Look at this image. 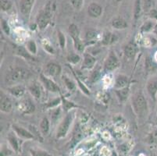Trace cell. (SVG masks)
<instances>
[{"label": "cell", "instance_id": "obj_12", "mask_svg": "<svg viewBox=\"0 0 157 156\" xmlns=\"http://www.w3.org/2000/svg\"><path fill=\"white\" fill-rule=\"evenodd\" d=\"M21 108L20 110H21L23 112V113L30 114L35 112V107L34 105V104L32 103V101L30 99H26L23 101L21 103Z\"/></svg>", "mask_w": 157, "mask_h": 156}, {"label": "cell", "instance_id": "obj_11", "mask_svg": "<svg viewBox=\"0 0 157 156\" xmlns=\"http://www.w3.org/2000/svg\"><path fill=\"white\" fill-rule=\"evenodd\" d=\"M147 91H148L151 98L154 101H155L157 94V77L151 80L150 81H148V84H147Z\"/></svg>", "mask_w": 157, "mask_h": 156}, {"label": "cell", "instance_id": "obj_38", "mask_svg": "<svg viewBox=\"0 0 157 156\" xmlns=\"http://www.w3.org/2000/svg\"><path fill=\"white\" fill-rule=\"evenodd\" d=\"M76 105H74L72 102H70V101H67V100H63V107L65 108L66 110L71 109L73 107H75Z\"/></svg>", "mask_w": 157, "mask_h": 156}, {"label": "cell", "instance_id": "obj_42", "mask_svg": "<svg viewBox=\"0 0 157 156\" xmlns=\"http://www.w3.org/2000/svg\"><path fill=\"white\" fill-rule=\"evenodd\" d=\"M44 46H45L44 48H45V49L46 50V51H48V52H50V53H53V49H52V47L48 45V44H45Z\"/></svg>", "mask_w": 157, "mask_h": 156}, {"label": "cell", "instance_id": "obj_9", "mask_svg": "<svg viewBox=\"0 0 157 156\" xmlns=\"http://www.w3.org/2000/svg\"><path fill=\"white\" fill-rule=\"evenodd\" d=\"M13 130L20 137H22V138H24V139L30 140L35 138V135L32 133L17 125H13Z\"/></svg>", "mask_w": 157, "mask_h": 156}, {"label": "cell", "instance_id": "obj_14", "mask_svg": "<svg viewBox=\"0 0 157 156\" xmlns=\"http://www.w3.org/2000/svg\"><path fill=\"white\" fill-rule=\"evenodd\" d=\"M102 7L97 3H92L88 6V13L91 17L93 18H97L102 14Z\"/></svg>", "mask_w": 157, "mask_h": 156}, {"label": "cell", "instance_id": "obj_40", "mask_svg": "<svg viewBox=\"0 0 157 156\" xmlns=\"http://www.w3.org/2000/svg\"><path fill=\"white\" fill-rule=\"evenodd\" d=\"M2 28L3 29V31H5V33L6 34H10V27L8 25V24L6 23V21H2Z\"/></svg>", "mask_w": 157, "mask_h": 156}, {"label": "cell", "instance_id": "obj_6", "mask_svg": "<svg viewBox=\"0 0 157 156\" xmlns=\"http://www.w3.org/2000/svg\"><path fill=\"white\" fill-rule=\"evenodd\" d=\"M51 17H52L51 13L48 10L41 13L37 18V24H38V28L40 29H44L46 28L48 24L50 23Z\"/></svg>", "mask_w": 157, "mask_h": 156}, {"label": "cell", "instance_id": "obj_15", "mask_svg": "<svg viewBox=\"0 0 157 156\" xmlns=\"http://www.w3.org/2000/svg\"><path fill=\"white\" fill-rule=\"evenodd\" d=\"M96 63V59L93 55L89 53H85L84 56V62L82 64V68L84 69H92L93 68Z\"/></svg>", "mask_w": 157, "mask_h": 156}, {"label": "cell", "instance_id": "obj_1", "mask_svg": "<svg viewBox=\"0 0 157 156\" xmlns=\"http://www.w3.org/2000/svg\"><path fill=\"white\" fill-rule=\"evenodd\" d=\"M31 72L24 68H16L7 73L5 76V83L8 85H15L20 82L28 79Z\"/></svg>", "mask_w": 157, "mask_h": 156}, {"label": "cell", "instance_id": "obj_4", "mask_svg": "<svg viewBox=\"0 0 157 156\" xmlns=\"http://www.w3.org/2000/svg\"><path fill=\"white\" fill-rule=\"evenodd\" d=\"M69 33L74 40V47L80 52H82L85 49V44L81 41L79 36V30L75 24H71L69 27Z\"/></svg>", "mask_w": 157, "mask_h": 156}, {"label": "cell", "instance_id": "obj_24", "mask_svg": "<svg viewBox=\"0 0 157 156\" xmlns=\"http://www.w3.org/2000/svg\"><path fill=\"white\" fill-rule=\"evenodd\" d=\"M116 93L117 94L118 98L121 100V101H124L128 98V93H129V89L128 88H121V89H118L116 91Z\"/></svg>", "mask_w": 157, "mask_h": 156}, {"label": "cell", "instance_id": "obj_31", "mask_svg": "<svg viewBox=\"0 0 157 156\" xmlns=\"http://www.w3.org/2000/svg\"><path fill=\"white\" fill-rule=\"evenodd\" d=\"M28 48L30 52L32 54H36L37 52V45L34 41H30L28 42Z\"/></svg>", "mask_w": 157, "mask_h": 156}, {"label": "cell", "instance_id": "obj_33", "mask_svg": "<svg viewBox=\"0 0 157 156\" xmlns=\"http://www.w3.org/2000/svg\"><path fill=\"white\" fill-rule=\"evenodd\" d=\"M63 81H64V82H65L67 87V88L70 90V91H73V90L75 88V84H74V83L73 82L71 79H69L68 77H64Z\"/></svg>", "mask_w": 157, "mask_h": 156}, {"label": "cell", "instance_id": "obj_8", "mask_svg": "<svg viewBox=\"0 0 157 156\" xmlns=\"http://www.w3.org/2000/svg\"><path fill=\"white\" fill-rule=\"evenodd\" d=\"M40 77H41V81H42V83H43V84L48 91H51V92H59V86L57 85L52 80L48 79V77L44 76L43 74H41Z\"/></svg>", "mask_w": 157, "mask_h": 156}, {"label": "cell", "instance_id": "obj_30", "mask_svg": "<svg viewBox=\"0 0 157 156\" xmlns=\"http://www.w3.org/2000/svg\"><path fill=\"white\" fill-rule=\"evenodd\" d=\"M31 156H51L48 152L42 150H31Z\"/></svg>", "mask_w": 157, "mask_h": 156}, {"label": "cell", "instance_id": "obj_37", "mask_svg": "<svg viewBox=\"0 0 157 156\" xmlns=\"http://www.w3.org/2000/svg\"><path fill=\"white\" fill-rule=\"evenodd\" d=\"M99 77H100V73H99V71H94V73L92 74V76H91V81H92V82H95V81H98Z\"/></svg>", "mask_w": 157, "mask_h": 156}, {"label": "cell", "instance_id": "obj_3", "mask_svg": "<svg viewBox=\"0 0 157 156\" xmlns=\"http://www.w3.org/2000/svg\"><path fill=\"white\" fill-rule=\"evenodd\" d=\"M73 120H74V116L72 113H68L66 116L64 120H63L62 123L59 124L58 130L56 132V137L57 138H63L67 136L69 129L72 124Z\"/></svg>", "mask_w": 157, "mask_h": 156}, {"label": "cell", "instance_id": "obj_21", "mask_svg": "<svg viewBox=\"0 0 157 156\" xmlns=\"http://www.w3.org/2000/svg\"><path fill=\"white\" fill-rule=\"evenodd\" d=\"M29 91L32 96L35 98H39L41 97V88L37 83H34L29 87Z\"/></svg>", "mask_w": 157, "mask_h": 156}, {"label": "cell", "instance_id": "obj_20", "mask_svg": "<svg viewBox=\"0 0 157 156\" xmlns=\"http://www.w3.org/2000/svg\"><path fill=\"white\" fill-rule=\"evenodd\" d=\"M112 26L113 28H114L115 29L122 30L128 28V23L122 18H117V19L113 21Z\"/></svg>", "mask_w": 157, "mask_h": 156}, {"label": "cell", "instance_id": "obj_23", "mask_svg": "<svg viewBox=\"0 0 157 156\" xmlns=\"http://www.w3.org/2000/svg\"><path fill=\"white\" fill-rule=\"evenodd\" d=\"M40 131L43 135H47L49 131V121L47 117H44L40 124Z\"/></svg>", "mask_w": 157, "mask_h": 156}, {"label": "cell", "instance_id": "obj_26", "mask_svg": "<svg viewBox=\"0 0 157 156\" xmlns=\"http://www.w3.org/2000/svg\"><path fill=\"white\" fill-rule=\"evenodd\" d=\"M97 37H98V33L96 31H89L86 33L85 39H86V41H88V42H92V41H95Z\"/></svg>", "mask_w": 157, "mask_h": 156}, {"label": "cell", "instance_id": "obj_32", "mask_svg": "<svg viewBox=\"0 0 157 156\" xmlns=\"http://www.w3.org/2000/svg\"><path fill=\"white\" fill-rule=\"evenodd\" d=\"M154 27H155V25L153 24V23L148 21V22L143 24L141 30H142V31H144V32H147V31H149L150 30H152V28H154Z\"/></svg>", "mask_w": 157, "mask_h": 156}, {"label": "cell", "instance_id": "obj_7", "mask_svg": "<svg viewBox=\"0 0 157 156\" xmlns=\"http://www.w3.org/2000/svg\"><path fill=\"white\" fill-rule=\"evenodd\" d=\"M13 105L10 99L6 95L1 92V100H0V109L1 112L5 113H9L12 111Z\"/></svg>", "mask_w": 157, "mask_h": 156}, {"label": "cell", "instance_id": "obj_25", "mask_svg": "<svg viewBox=\"0 0 157 156\" xmlns=\"http://www.w3.org/2000/svg\"><path fill=\"white\" fill-rule=\"evenodd\" d=\"M8 140H9L10 144L12 146V148H13L14 151L17 152L19 151V144H18V141L17 139V137H15V135H13V134H10L8 135Z\"/></svg>", "mask_w": 157, "mask_h": 156}, {"label": "cell", "instance_id": "obj_13", "mask_svg": "<svg viewBox=\"0 0 157 156\" xmlns=\"http://www.w3.org/2000/svg\"><path fill=\"white\" fill-rule=\"evenodd\" d=\"M7 91H9L13 96L16 98H21L25 93V88L21 85H13L12 87L7 88Z\"/></svg>", "mask_w": 157, "mask_h": 156}, {"label": "cell", "instance_id": "obj_16", "mask_svg": "<svg viewBox=\"0 0 157 156\" xmlns=\"http://www.w3.org/2000/svg\"><path fill=\"white\" fill-rule=\"evenodd\" d=\"M35 0H22L21 3V10L24 15H28L31 13Z\"/></svg>", "mask_w": 157, "mask_h": 156}, {"label": "cell", "instance_id": "obj_19", "mask_svg": "<svg viewBox=\"0 0 157 156\" xmlns=\"http://www.w3.org/2000/svg\"><path fill=\"white\" fill-rule=\"evenodd\" d=\"M117 40V36L116 34L110 32H106L103 34V38H102V45H109L115 42Z\"/></svg>", "mask_w": 157, "mask_h": 156}, {"label": "cell", "instance_id": "obj_5", "mask_svg": "<svg viewBox=\"0 0 157 156\" xmlns=\"http://www.w3.org/2000/svg\"><path fill=\"white\" fill-rule=\"evenodd\" d=\"M120 66V62L117 57L113 52H111L104 63V70L105 71H112L116 70Z\"/></svg>", "mask_w": 157, "mask_h": 156}, {"label": "cell", "instance_id": "obj_44", "mask_svg": "<svg viewBox=\"0 0 157 156\" xmlns=\"http://www.w3.org/2000/svg\"><path fill=\"white\" fill-rule=\"evenodd\" d=\"M117 2H121L122 0H117Z\"/></svg>", "mask_w": 157, "mask_h": 156}, {"label": "cell", "instance_id": "obj_34", "mask_svg": "<svg viewBox=\"0 0 157 156\" xmlns=\"http://www.w3.org/2000/svg\"><path fill=\"white\" fill-rule=\"evenodd\" d=\"M67 59L70 63H78L80 61V59H81V58H80L79 55H77V54H71V55L68 56Z\"/></svg>", "mask_w": 157, "mask_h": 156}, {"label": "cell", "instance_id": "obj_10", "mask_svg": "<svg viewBox=\"0 0 157 156\" xmlns=\"http://www.w3.org/2000/svg\"><path fill=\"white\" fill-rule=\"evenodd\" d=\"M45 73L52 77L59 76L61 73L60 66L55 63H50L47 64L46 67H45Z\"/></svg>", "mask_w": 157, "mask_h": 156}, {"label": "cell", "instance_id": "obj_18", "mask_svg": "<svg viewBox=\"0 0 157 156\" xmlns=\"http://www.w3.org/2000/svg\"><path fill=\"white\" fill-rule=\"evenodd\" d=\"M128 77L125 75H119L117 77L115 82V87L117 89L126 88L128 84Z\"/></svg>", "mask_w": 157, "mask_h": 156}, {"label": "cell", "instance_id": "obj_28", "mask_svg": "<svg viewBox=\"0 0 157 156\" xmlns=\"http://www.w3.org/2000/svg\"><path fill=\"white\" fill-rule=\"evenodd\" d=\"M0 6H1V10L3 11H7L12 6V2L10 0H0Z\"/></svg>", "mask_w": 157, "mask_h": 156}, {"label": "cell", "instance_id": "obj_39", "mask_svg": "<svg viewBox=\"0 0 157 156\" xmlns=\"http://www.w3.org/2000/svg\"><path fill=\"white\" fill-rule=\"evenodd\" d=\"M59 114H60V108H58V109L54 110L52 113V120H53V121H56L57 119L59 118Z\"/></svg>", "mask_w": 157, "mask_h": 156}, {"label": "cell", "instance_id": "obj_36", "mask_svg": "<svg viewBox=\"0 0 157 156\" xmlns=\"http://www.w3.org/2000/svg\"><path fill=\"white\" fill-rule=\"evenodd\" d=\"M84 0H71V3L73 6L77 10H80L83 5Z\"/></svg>", "mask_w": 157, "mask_h": 156}, {"label": "cell", "instance_id": "obj_17", "mask_svg": "<svg viewBox=\"0 0 157 156\" xmlns=\"http://www.w3.org/2000/svg\"><path fill=\"white\" fill-rule=\"evenodd\" d=\"M137 48L136 45L133 42L128 43V45L124 48V54L128 58H133L137 53Z\"/></svg>", "mask_w": 157, "mask_h": 156}, {"label": "cell", "instance_id": "obj_29", "mask_svg": "<svg viewBox=\"0 0 157 156\" xmlns=\"http://www.w3.org/2000/svg\"><path fill=\"white\" fill-rule=\"evenodd\" d=\"M154 5V0H143V8L144 10L148 12L152 10Z\"/></svg>", "mask_w": 157, "mask_h": 156}, {"label": "cell", "instance_id": "obj_2", "mask_svg": "<svg viewBox=\"0 0 157 156\" xmlns=\"http://www.w3.org/2000/svg\"><path fill=\"white\" fill-rule=\"evenodd\" d=\"M133 107L138 115H142L148 109L147 101L142 92H138L134 98Z\"/></svg>", "mask_w": 157, "mask_h": 156}, {"label": "cell", "instance_id": "obj_22", "mask_svg": "<svg viewBox=\"0 0 157 156\" xmlns=\"http://www.w3.org/2000/svg\"><path fill=\"white\" fill-rule=\"evenodd\" d=\"M15 53L18 55H21V56L24 57V58L27 59H32V57L31 56L29 53H28L27 50L22 46H16L15 47Z\"/></svg>", "mask_w": 157, "mask_h": 156}, {"label": "cell", "instance_id": "obj_35", "mask_svg": "<svg viewBox=\"0 0 157 156\" xmlns=\"http://www.w3.org/2000/svg\"><path fill=\"white\" fill-rule=\"evenodd\" d=\"M58 38H59L60 47L62 48H64L66 44V38L64 36V34L61 31H58Z\"/></svg>", "mask_w": 157, "mask_h": 156}, {"label": "cell", "instance_id": "obj_41", "mask_svg": "<svg viewBox=\"0 0 157 156\" xmlns=\"http://www.w3.org/2000/svg\"><path fill=\"white\" fill-rule=\"evenodd\" d=\"M149 14H150V17L154 19H157V11L155 10V9H152L150 11H149Z\"/></svg>", "mask_w": 157, "mask_h": 156}, {"label": "cell", "instance_id": "obj_43", "mask_svg": "<svg viewBox=\"0 0 157 156\" xmlns=\"http://www.w3.org/2000/svg\"><path fill=\"white\" fill-rule=\"evenodd\" d=\"M154 32L157 34V24H155V27H154Z\"/></svg>", "mask_w": 157, "mask_h": 156}, {"label": "cell", "instance_id": "obj_27", "mask_svg": "<svg viewBox=\"0 0 157 156\" xmlns=\"http://www.w3.org/2000/svg\"><path fill=\"white\" fill-rule=\"evenodd\" d=\"M141 0H136L135 5V11H134V16L135 19L137 20L139 18L140 14H141Z\"/></svg>", "mask_w": 157, "mask_h": 156}]
</instances>
